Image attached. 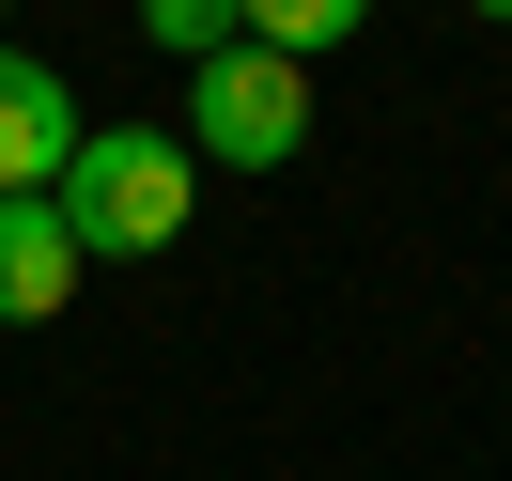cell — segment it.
Instances as JSON below:
<instances>
[{
  "label": "cell",
  "mask_w": 512,
  "mask_h": 481,
  "mask_svg": "<svg viewBox=\"0 0 512 481\" xmlns=\"http://www.w3.org/2000/svg\"><path fill=\"white\" fill-rule=\"evenodd\" d=\"M78 218V249L94 264H140V249H171L187 233V202H202V156L171 125H78V156H63V187H47Z\"/></svg>",
  "instance_id": "6da1fadb"
},
{
  "label": "cell",
  "mask_w": 512,
  "mask_h": 481,
  "mask_svg": "<svg viewBox=\"0 0 512 481\" xmlns=\"http://www.w3.org/2000/svg\"><path fill=\"white\" fill-rule=\"evenodd\" d=\"M295 140H311V63H295V47L233 32V47L187 63V156H218V171H295Z\"/></svg>",
  "instance_id": "7a4b0ae2"
},
{
  "label": "cell",
  "mask_w": 512,
  "mask_h": 481,
  "mask_svg": "<svg viewBox=\"0 0 512 481\" xmlns=\"http://www.w3.org/2000/svg\"><path fill=\"white\" fill-rule=\"evenodd\" d=\"M78 264H94V249H78L63 202H47V187H0V326H47L78 295Z\"/></svg>",
  "instance_id": "3957f363"
},
{
  "label": "cell",
  "mask_w": 512,
  "mask_h": 481,
  "mask_svg": "<svg viewBox=\"0 0 512 481\" xmlns=\"http://www.w3.org/2000/svg\"><path fill=\"white\" fill-rule=\"evenodd\" d=\"M63 156H78V94L32 47H0V187H63Z\"/></svg>",
  "instance_id": "277c9868"
},
{
  "label": "cell",
  "mask_w": 512,
  "mask_h": 481,
  "mask_svg": "<svg viewBox=\"0 0 512 481\" xmlns=\"http://www.w3.org/2000/svg\"><path fill=\"white\" fill-rule=\"evenodd\" d=\"M233 16H249L264 47H295V63H311V47H357V16H373V0H233Z\"/></svg>",
  "instance_id": "5b68a950"
},
{
  "label": "cell",
  "mask_w": 512,
  "mask_h": 481,
  "mask_svg": "<svg viewBox=\"0 0 512 481\" xmlns=\"http://www.w3.org/2000/svg\"><path fill=\"white\" fill-rule=\"evenodd\" d=\"M140 32H156L171 63H202V47H233L249 16H233V0H140Z\"/></svg>",
  "instance_id": "8992f818"
},
{
  "label": "cell",
  "mask_w": 512,
  "mask_h": 481,
  "mask_svg": "<svg viewBox=\"0 0 512 481\" xmlns=\"http://www.w3.org/2000/svg\"><path fill=\"white\" fill-rule=\"evenodd\" d=\"M466 16H512V0H466Z\"/></svg>",
  "instance_id": "52a82bcc"
}]
</instances>
